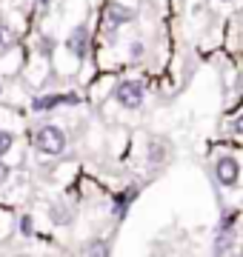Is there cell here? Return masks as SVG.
Here are the masks:
<instances>
[{
	"instance_id": "8992f818",
	"label": "cell",
	"mask_w": 243,
	"mask_h": 257,
	"mask_svg": "<svg viewBox=\"0 0 243 257\" xmlns=\"http://www.w3.org/2000/svg\"><path fill=\"white\" fill-rule=\"evenodd\" d=\"M103 18H106V23L109 26H123V23H129L132 18H135V12L132 9H126V6H120V3H109L106 6V12H103Z\"/></svg>"
},
{
	"instance_id": "277c9868",
	"label": "cell",
	"mask_w": 243,
	"mask_h": 257,
	"mask_svg": "<svg viewBox=\"0 0 243 257\" xmlns=\"http://www.w3.org/2000/svg\"><path fill=\"white\" fill-rule=\"evenodd\" d=\"M80 97L77 94H40L32 97V111H52L57 106H77Z\"/></svg>"
},
{
	"instance_id": "5bb4252c",
	"label": "cell",
	"mask_w": 243,
	"mask_h": 257,
	"mask_svg": "<svg viewBox=\"0 0 243 257\" xmlns=\"http://www.w3.org/2000/svg\"><path fill=\"white\" fill-rule=\"evenodd\" d=\"M32 229H35V220H32V214H23V217H20V231H23V234H32Z\"/></svg>"
},
{
	"instance_id": "52a82bcc",
	"label": "cell",
	"mask_w": 243,
	"mask_h": 257,
	"mask_svg": "<svg viewBox=\"0 0 243 257\" xmlns=\"http://www.w3.org/2000/svg\"><path fill=\"white\" fill-rule=\"evenodd\" d=\"M234 248V231H217L215 234V246H212V254L215 257H229Z\"/></svg>"
},
{
	"instance_id": "30bf717a",
	"label": "cell",
	"mask_w": 243,
	"mask_h": 257,
	"mask_svg": "<svg viewBox=\"0 0 243 257\" xmlns=\"http://www.w3.org/2000/svg\"><path fill=\"white\" fill-rule=\"evenodd\" d=\"M146 157H149V166H163V160H166V140H152Z\"/></svg>"
},
{
	"instance_id": "2e32d148",
	"label": "cell",
	"mask_w": 243,
	"mask_h": 257,
	"mask_svg": "<svg viewBox=\"0 0 243 257\" xmlns=\"http://www.w3.org/2000/svg\"><path fill=\"white\" fill-rule=\"evenodd\" d=\"M129 55L135 57V60H138V57H143V43H141V40H138V43H132V46H129Z\"/></svg>"
},
{
	"instance_id": "e0dca14e",
	"label": "cell",
	"mask_w": 243,
	"mask_h": 257,
	"mask_svg": "<svg viewBox=\"0 0 243 257\" xmlns=\"http://www.w3.org/2000/svg\"><path fill=\"white\" fill-rule=\"evenodd\" d=\"M9 172H12L9 163H3V160H0V186H3L6 180H9Z\"/></svg>"
},
{
	"instance_id": "ba28073f",
	"label": "cell",
	"mask_w": 243,
	"mask_h": 257,
	"mask_svg": "<svg viewBox=\"0 0 243 257\" xmlns=\"http://www.w3.org/2000/svg\"><path fill=\"white\" fill-rule=\"evenodd\" d=\"M138 197V189L135 186H129L126 192H120V194H114V203H112V211H114V217H123L126 211H129V206H132V200Z\"/></svg>"
},
{
	"instance_id": "5b68a950",
	"label": "cell",
	"mask_w": 243,
	"mask_h": 257,
	"mask_svg": "<svg viewBox=\"0 0 243 257\" xmlns=\"http://www.w3.org/2000/svg\"><path fill=\"white\" fill-rule=\"evenodd\" d=\"M66 49H69L75 57L83 60V57L89 55V29H86V26H75V29H72L69 37H66Z\"/></svg>"
},
{
	"instance_id": "9c48e42d",
	"label": "cell",
	"mask_w": 243,
	"mask_h": 257,
	"mask_svg": "<svg viewBox=\"0 0 243 257\" xmlns=\"http://www.w3.org/2000/svg\"><path fill=\"white\" fill-rule=\"evenodd\" d=\"M86 257H112V246H109V240H100V237H94L86 243Z\"/></svg>"
},
{
	"instance_id": "7a4b0ae2",
	"label": "cell",
	"mask_w": 243,
	"mask_h": 257,
	"mask_svg": "<svg viewBox=\"0 0 243 257\" xmlns=\"http://www.w3.org/2000/svg\"><path fill=\"white\" fill-rule=\"evenodd\" d=\"M143 100H146V89H143V83L138 80H120L117 86H114V103L117 106H123V109H141Z\"/></svg>"
},
{
	"instance_id": "3957f363",
	"label": "cell",
	"mask_w": 243,
	"mask_h": 257,
	"mask_svg": "<svg viewBox=\"0 0 243 257\" xmlns=\"http://www.w3.org/2000/svg\"><path fill=\"white\" fill-rule=\"evenodd\" d=\"M215 180L223 189H234V186L240 183V163H237V157L232 155H220L215 160Z\"/></svg>"
},
{
	"instance_id": "ac0fdd59",
	"label": "cell",
	"mask_w": 243,
	"mask_h": 257,
	"mask_svg": "<svg viewBox=\"0 0 243 257\" xmlns=\"http://www.w3.org/2000/svg\"><path fill=\"white\" fill-rule=\"evenodd\" d=\"M220 3H234V0H220Z\"/></svg>"
},
{
	"instance_id": "4fadbf2b",
	"label": "cell",
	"mask_w": 243,
	"mask_h": 257,
	"mask_svg": "<svg viewBox=\"0 0 243 257\" xmlns=\"http://www.w3.org/2000/svg\"><path fill=\"white\" fill-rule=\"evenodd\" d=\"M12 146H15V135H12V132H6V128H0V157L9 155Z\"/></svg>"
},
{
	"instance_id": "ffe728a7",
	"label": "cell",
	"mask_w": 243,
	"mask_h": 257,
	"mask_svg": "<svg viewBox=\"0 0 243 257\" xmlns=\"http://www.w3.org/2000/svg\"><path fill=\"white\" fill-rule=\"evenodd\" d=\"M237 257H243V254H237Z\"/></svg>"
},
{
	"instance_id": "7c38bea8",
	"label": "cell",
	"mask_w": 243,
	"mask_h": 257,
	"mask_svg": "<svg viewBox=\"0 0 243 257\" xmlns=\"http://www.w3.org/2000/svg\"><path fill=\"white\" fill-rule=\"evenodd\" d=\"M49 217H52V223H57V226H69V223H72V211L66 209V206H52V209H49Z\"/></svg>"
},
{
	"instance_id": "d6986e66",
	"label": "cell",
	"mask_w": 243,
	"mask_h": 257,
	"mask_svg": "<svg viewBox=\"0 0 243 257\" xmlns=\"http://www.w3.org/2000/svg\"><path fill=\"white\" fill-rule=\"evenodd\" d=\"M0 92H3V86H0Z\"/></svg>"
},
{
	"instance_id": "9a60e30c",
	"label": "cell",
	"mask_w": 243,
	"mask_h": 257,
	"mask_svg": "<svg viewBox=\"0 0 243 257\" xmlns=\"http://www.w3.org/2000/svg\"><path fill=\"white\" fill-rule=\"evenodd\" d=\"M229 128H232V135H240V138H243V114H237V117L232 120V126H229Z\"/></svg>"
},
{
	"instance_id": "8fae6325",
	"label": "cell",
	"mask_w": 243,
	"mask_h": 257,
	"mask_svg": "<svg viewBox=\"0 0 243 257\" xmlns=\"http://www.w3.org/2000/svg\"><path fill=\"white\" fill-rule=\"evenodd\" d=\"M18 32H15V29L9 26V23H3V20H0V46L3 49H12V46H18Z\"/></svg>"
},
{
	"instance_id": "6da1fadb",
	"label": "cell",
	"mask_w": 243,
	"mask_h": 257,
	"mask_svg": "<svg viewBox=\"0 0 243 257\" xmlns=\"http://www.w3.org/2000/svg\"><path fill=\"white\" fill-rule=\"evenodd\" d=\"M66 146H69V140H66V132L60 126L46 123V126H40L38 132H35V149H38L40 155L57 157V155L66 152Z\"/></svg>"
}]
</instances>
